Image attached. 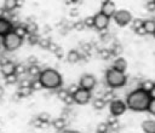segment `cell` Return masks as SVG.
Wrapping results in <instances>:
<instances>
[{
    "instance_id": "ab89813d",
    "label": "cell",
    "mask_w": 155,
    "mask_h": 133,
    "mask_svg": "<svg viewBox=\"0 0 155 133\" xmlns=\"http://www.w3.org/2000/svg\"><path fill=\"white\" fill-rule=\"evenodd\" d=\"M54 54H56L58 58H62V57H63V50H62L61 47H58V48H57V51L54 52Z\"/></svg>"
},
{
    "instance_id": "83f0119b",
    "label": "cell",
    "mask_w": 155,
    "mask_h": 133,
    "mask_svg": "<svg viewBox=\"0 0 155 133\" xmlns=\"http://www.w3.org/2000/svg\"><path fill=\"white\" fill-rule=\"evenodd\" d=\"M151 115L155 116V98H151L150 102H149V105H148V109H147Z\"/></svg>"
},
{
    "instance_id": "4dcf8cb0",
    "label": "cell",
    "mask_w": 155,
    "mask_h": 133,
    "mask_svg": "<svg viewBox=\"0 0 155 133\" xmlns=\"http://www.w3.org/2000/svg\"><path fill=\"white\" fill-rule=\"evenodd\" d=\"M142 25H143V21L139 19V18H137V19H134L133 23H132V29L136 30L137 28H139V27H142Z\"/></svg>"
},
{
    "instance_id": "7dc6e473",
    "label": "cell",
    "mask_w": 155,
    "mask_h": 133,
    "mask_svg": "<svg viewBox=\"0 0 155 133\" xmlns=\"http://www.w3.org/2000/svg\"><path fill=\"white\" fill-rule=\"evenodd\" d=\"M4 96V88L2 87H0V98Z\"/></svg>"
},
{
    "instance_id": "2e32d148",
    "label": "cell",
    "mask_w": 155,
    "mask_h": 133,
    "mask_svg": "<svg viewBox=\"0 0 155 133\" xmlns=\"http://www.w3.org/2000/svg\"><path fill=\"white\" fill-rule=\"evenodd\" d=\"M67 60L69 62V63H78L79 60H80V54H79V52L78 51H75V50H71V51H69L68 52V54H67Z\"/></svg>"
},
{
    "instance_id": "d4e9b609",
    "label": "cell",
    "mask_w": 155,
    "mask_h": 133,
    "mask_svg": "<svg viewBox=\"0 0 155 133\" xmlns=\"http://www.w3.org/2000/svg\"><path fill=\"white\" fill-rule=\"evenodd\" d=\"M13 31H15L17 35H19L21 37H23V39L28 35V33H27L25 28H24V27H19V25H18V27H16V28H13Z\"/></svg>"
},
{
    "instance_id": "3957f363",
    "label": "cell",
    "mask_w": 155,
    "mask_h": 133,
    "mask_svg": "<svg viewBox=\"0 0 155 133\" xmlns=\"http://www.w3.org/2000/svg\"><path fill=\"white\" fill-rule=\"evenodd\" d=\"M127 77L124 71H120L115 68H111L105 74V82L110 88H120L126 85Z\"/></svg>"
},
{
    "instance_id": "e575fe53",
    "label": "cell",
    "mask_w": 155,
    "mask_h": 133,
    "mask_svg": "<svg viewBox=\"0 0 155 133\" xmlns=\"http://www.w3.org/2000/svg\"><path fill=\"white\" fill-rule=\"evenodd\" d=\"M79 87H80L79 85H75V83H73V85H70V86L68 87V92H69L70 94H73V93H74V92H75V91L79 88Z\"/></svg>"
},
{
    "instance_id": "f35d334b",
    "label": "cell",
    "mask_w": 155,
    "mask_h": 133,
    "mask_svg": "<svg viewBox=\"0 0 155 133\" xmlns=\"http://www.w3.org/2000/svg\"><path fill=\"white\" fill-rule=\"evenodd\" d=\"M39 44H40V46H42V47L47 48V47H48V44H50V41H48V40H45V39H42V40H39Z\"/></svg>"
},
{
    "instance_id": "7402d4cb",
    "label": "cell",
    "mask_w": 155,
    "mask_h": 133,
    "mask_svg": "<svg viewBox=\"0 0 155 133\" xmlns=\"http://www.w3.org/2000/svg\"><path fill=\"white\" fill-rule=\"evenodd\" d=\"M105 100L103 99V98H96L94 100H93V108L94 109H97V110H102L104 106H105Z\"/></svg>"
},
{
    "instance_id": "8d00e7d4",
    "label": "cell",
    "mask_w": 155,
    "mask_h": 133,
    "mask_svg": "<svg viewBox=\"0 0 155 133\" xmlns=\"http://www.w3.org/2000/svg\"><path fill=\"white\" fill-rule=\"evenodd\" d=\"M57 48H58V46H57L56 44H53V42H50V44H48V47H47V50H50L51 52H53V53H54V52L57 51Z\"/></svg>"
},
{
    "instance_id": "484cf974",
    "label": "cell",
    "mask_w": 155,
    "mask_h": 133,
    "mask_svg": "<svg viewBox=\"0 0 155 133\" xmlns=\"http://www.w3.org/2000/svg\"><path fill=\"white\" fill-rule=\"evenodd\" d=\"M154 86H155V82H153V81H150V80H147V81H144V82L142 83V88L145 89V91H148V92H149Z\"/></svg>"
},
{
    "instance_id": "5bb4252c",
    "label": "cell",
    "mask_w": 155,
    "mask_h": 133,
    "mask_svg": "<svg viewBox=\"0 0 155 133\" xmlns=\"http://www.w3.org/2000/svg\"><path fill=\"white\" fill-rule=\"evenodd\" d=\"M113 68H115V69H117V70H120V71H125L126 70V68H127V62H126V59H124V58H116L115 60H114V63H113Z\"/></svg>"
},
{
    "instance_id": "836d02e7",
    "label": "cell",
    "mask_w": 155,
    "mask_h": 133,
    "mask_svg": "<svg viewBox=\"0 0 155 133\" xmlns=\"http://www.w3.org/2000/svg\"><path fill=\"white\" fill-rule=\"evenodd\" d=\"M84 24H85V27H88V28L93 27V16H92V17H87V18L84 21Z\"/></svg>"
},
{
    "instance_id": "d6986e66",
    "label": "cell",
    "mask_w": 155,
    "mask_h": 133,
    "mask_svg": "<svg viewBox=\"0 0 155 133\" xmlns=\"http://www.w3.org/2000/svg\"><path fill=\"white\" fill-rule=\"evenodd\" d=\"M27 73H28L30 76L35 77V76H39V75H40L41 70H40V68H39L38 64H31V65H29V68L27 69Z\"/></svg>"
},
{
    "instance_id": "c3c4849f",
    "label": "cell",
    "mask_w": 155,
    "mask_h": 133,
    "mask_svg": "<svg viewBox=\"0 0 155 133\" xmlns=\"http://www.w3.org/2000/svg\"><path fill=\"white\" fill-rule=\"evenodd\" d=\"M71 1H78V0H71Z\"/></svg>"
},
{
    "instance_id": "8fae6325",
    "label": "cell",
    "mask_w": 155,
    "mask_h": 133,
    "mask_svg": "<svg viewBox=\"0 0 155 133\" xmlns=\"http://www.w3.org/2000/svg\"><path fill=\"white\" fill-rule=\"evenodd\" d=\"M0 71L4 76H7L10 74H13L16 71V64L11 60H5V62H1V65H0Z\"/></svg>"
},
{
    "instance_id": "8992f818",
    "label": "cell",
    "mask_w": 155,
    "mask_h": 133,
    "mask_svg": "<svg viewBox=\"0 0 155 133\" xmlns=\"http://www.w3.org/2000/svg\"><path fill=\"white\" fill-rule=\"evenodd\" d=\"M73 98H74V103L79 104V105H85L90 102L91 99V91L85 89L82 87H79L74 93H73Z\"/></svg>"
},
{
    "instance_id": "7c38bea8",
    "label": "cell",
    "mask_w": 155,
    "mask_h": 133,
    "mask_svg": "<svg viewBox=\"0 0 155 133\" xmlns=\"http://www.w3.org/2000/svg\"><path fill=\"white\" fill-rule=\"evenodd\" d=\"M12 30H13V27L11 21L5 17H0V36H4Z\"/></svg>"
},
{
    "instance_id": "60d3db41",
    "label": "cell",
    "mask_w": 155,
    "mask_h": 133,
    "mask_svg": "<svg viewBox=\"0 0 155 133\" xmlns=\"http://www.w3.org/2000/svg\"><path fill=\"white\" fill-rule=\"evenodd\" d=\"M28 62L30 63L29 65H31V64H36V58H35V57H29V59H28Z\"/></svg>"
},
{
    "instance_id": "f6af8a7d",
    "label": "cell",
    "mask_w": 155,
    "mask_h": 133,
    "mask_svg": "<svg viewBox=\"0 0 155 133\" xmlns=\"http://www.w3.org/2000/svg\"><path fill=\"white\" fill-rule=\"evenodd\" d=\"M17 5L18 6H22L23 5V0H17Z\"/></svg>"
},
{
    "instance_id": "5b68a950",
    "label": "cell",
    "mask_w": 155,
    "mask_h": 133,
    "mask_svg": "<svg viewBox=\"0 0 155 133\" xmlns=\"http://www.w3.org/2000/svg\"><path fill=\"white\" fill-rule=\"evenodd\" d=\"M113 17H114L115 23L120 27H125L132 22V13L127 10H117L115 11Z\"/></svg>"
},
{
    "instance_id": "44dd1931",
    "label": "cell",
    "mask_w": 155,
    "mask_h": 133,
    "mask_svg": "<svg viewBox=\"0 0 155 133\" xmlns=\"http://www.w3.org/2000/svg\"><path fill=\"white\" fill-rule=\"evenodd\" d=\"M52 126H53L54 129H57V131H62V129L65 127V121H64V118H62V117L56 118V120H53Z\"/></svg>"
},
{
    "instance_id": "bcb514c9",
    "label": "cell",
    "mask_w": 155,
    "mask_h": 133,
    "mask_svg": "<svg viewBox=\"0 0 155 133\" xmlns=\"http://www.w3.org/2000/svg\"><path fill=\"white\" fill-rule=\"evenodd\" d=\"M4 11H5V10H4V7H2V8H0V17H4Z\"/></svg>"
},
{
    "instance_id": "ba28073f",
    "label": "cell",
    "mask_w": 155,
    "mask_h": 133,
    "mask_svg": "<svg viewBox=\"0 0 155 133\" xmlns=\"http://www.w3.org/2000/svg\"><path fill=\"white\" fill-rule=\"evenodd\" d=\"M109 18L110 17H108L107 15H104L102 12L94 15L93 16V27L98 30H104L109 25Z\"/></svg>"
},
{
    "instance_id": "277c9868",
    "label": "cell",
    "mask_w": 155,
    "mask_h": 133,
    "mask_svg": "<svg viewBox=\"0 0 155 133\" xmlns=\"http://www.w3.org/2000/svg\"><path fill=\"white\" fill-rule=\"evenodd\" d=\"M22 42H23V37L17 35L13 30L2 36V46L8 52H12V51H16L17 48H19Z\"/></svg>"
},
{
    "instance_id": "d6a6232c",
    "label": "cell",
    "mask_w": 155,
    "mask_h": 133,
    "mask_svg": "<svg viewBox=\"0 0 155 133\" xmlns=\"http://www.w3.org/2000/svg\"><path fill=\"white\" fill-rule=\"evenodd\" d=\"M17 75L19 74V75H22V74H24V73H27V69L21 64V65H16V71H15Z\"/></svg>"
},
{
    "instance_id": "9a60e30c",
    "label": "cell",
    "mask_w": 155,
    "mask_h": 133,
    "mask_svg": "<svg viewBox=\"0 0 155 133\" xmlns=\"http://www.w3.org/2000/svg\"><path fill=\"white\" fill-rule=\"evenodd\" d=\"M143 27L147 31V34H153L155 33V21L154 19H145L143 21Z\"/></svg>"
},
{
    "instance_id": "e0dca14e",
    "label": "cell",
    "mask_w": 155,
    "mask_h": 133,
    "mask_svg": "<svg viewBox=\"0 0 155 133\" xmlns=\"http://www.w3.org/2000/svg\"><path fill=\"white\" fill-rule=\"evenodd\" d=\"M4 10L6 11V12H11V11H13L15 8H17L18 7V5H17V0H4Z\"/></svg>"
},
{
    "instance_id": "ffe728a7",
    "label": "cell",
    "mask_w": 155,
    "mask_h": 133,
    "mask_svg": "<svg viewBox=\"0 0 155 133\" xmlns=\"http://www.w3.org/2000/svg\"><path fill=\"white\" fill-rule=\"evenodd\" d=\"M24 28H25L28 35H35L36 31H38V25H36V23H34V22L27 23V25H24Z\"/></svg>"
},
{
    "instance_id": "1f68e13d",
    "label": "cell",
    "mask_w": 155,
    "mask_h": 133,
    "mask_svg": "<svg viewBox=\"0 0 155 133\" xmlns=\"http://www.w3.org/2000/svg\"><path fill=\"white\" fill-rule=\"evenodd\" d=\"M68 94H69L68 89H59V91H58V98H59L61 100H64Z\"/></svg>"
},
{
    "instance_id": "ee69618b",
    "label": "cell",
    "mask_w": 155,
    "mask_h": 133,
    "mask_svg": "<svg viewBox=\"0 0 155 133\" xmlns=\"http://www.w3.org/2000/svg\"><path fill=\"white\" fill-rule=\"evenodd\" d=\"M78 13H79V12H78L76 10H71V11H70V16H71V17H75V16H78Z\"/></svg>"
},
{
    "instance_id": "9c48e42d",
    "label": "cell",
    "mask_w": 155,
    "mask_h": 133,
    "mask_svg": "<svg viewBox=\"0 0 155 133\" xmlns=\"http://www.w3.org/2000/svg\"><path fill=\"white\" fill-rule=\"evenodd\" d=\"M96 82H97V80H96V77H94L93 75H91V74H85V75H82V76L80 77V80H79V86L82 87V88H85V89L92 91V89L94 88V86H96Z\"/></svg>"
},
{
    "instance_id": "f1b7e54d",
    "label": "cell",
    "mask_w": 155,
    "mask_h": 133,
    "mask_svg": "<svg viewBox=\"0 0 155 133\" xmlns=\"http://www.w3.org/2000/svg\"><path fill=\"white\" fill-rule=\"evenodd\" d=\"M30 85H31V88H33V91H38V89H40V88H44L39 79H38V80H34V81H31V83H30Z\"/></svg>"
},
{
    "instance_id": "7a4b0ae2",
    "label": "cell",
    "mask_w": 155,
    "mask_h": 133,
    "mask_svg": "<svg viewBox=\"0 0 155 133\" xmlns=\"http://www.w3.org/2000/svg\"><path fill=\"white\" fill-rule=\"evenodd\" d=\"M39 80L44 88L47 89H58L62 86V76L61 74L52 68H46L41 70L39 75Z\"/></svg>"
},
{
    "instance_id": "7bdbcfd3",
    "label": "cell",
    "mask_w": 155,
    "mask_h": 133,
    "mask_svg": "<svg viewBox=\"0 0 155 133\" xmlns=\"http://www.w3.org/2000/svg\"><path fill=\"white\" fill-rule=\"evenodd\" d=\"M84 27H85L84 22H79V24H76V25H75V28H76V29H82Z\"/></svg>"
},
{
    "instance_id": "ac0fdd59",
    "label": "cell",
    "mask_w": 155,
    "mask_h": 133,
    "mask_svg": "<svg viewBox=\"0 0 155 133\" xmlns=\"http://www.w3.org/2000/svg\"><path fill=\"white\" fill-rule=\"evenodd\" d=\"M31 92H33V88H31V85H29V86H19L17 93H18L19 97L24 98V97H28Z\"/></svg>"
},
{
    "instance_id": "30bf717a",
    "label": "cell",
    "mask_w": 155,
    "mask_h": 133,
    "mask_svg": "<svg viewBox=\"0 0 155 133\" xmlns=\"http://www.w3.org/2000/svg\"><path fill=\"white\" fill-rule=\"evenodd\" d=\"M115 11H116L115 4L111 0H104V2L102 4V7H101V12L107 15L108 17H113Z\"/></svg>"
},
{
    "instance_id": "cb8c5ba5",
    "label": "cell",
    "mask_w": 155,
    "mask_h": 133,
    "mask_svg": "<svg viewBox=\"0 0 155 133\" xmlns=\"http://www.w3.org/2000/svg\"><path fill=\"white\" fill-rule=\"evenodd\" d=\"M38 120L41 122V123H48L50 120H51V115L48 112H41L39 116H38Z\"/></svg>"
},
{
    "instance_id": "603a6c76",
    "label": "cell",
    "mask_w": 155,
    "mask_h": 133,
    "mask_svg": "<svg viewBox=\"0 0 155 133\" xmlns=\"http://www.w3.org/2000/svg\"><path fill=\"white\" fill-rule=\"evenodd\" d=\"M17 80H18V75H17L16 73L10 74V75H7V76H5V82H6L7 85H13V83H16V82H17Z\"/></svg>"
},
{
    "instance_id": "4fadbf2b",
    "label": "cell",
    "mask_w": 155,
    "mask_h": 133,
    "mask_svg": "<svg viewBox=\"0 0 155 133\" xmlns=\"http://www.w3.org/2000/svg\"><path fill=\"white\" fill-rule=\"evenodd\" d=\"M142 131L144 133H155V121L154 120H145L142 123Z\"/></svg>"
},
{
    "instance_id": "52a82bcc",
    "label": "cell",
    "mask_w": 155,
    "mask_h": 133,
    "mask_svg": "<svg viewBox=\"0 0 155 133\" xmlns=\"http://www.w3.org/2000/svg\"><path fill=\"white\" fill-rule=\"evenodd\" d=\"M109 109H110L111 115H113L114 117H117V116H121V115L126 111L127 105H126L125 102H122V100H120V99H114V100L110 102Z\"/></svg>"
},
{
    "instance_id": "4316f807",
    "label": "cell",
    "mask_w": 155,
    "mask_h": 133,
    "mask_svg": "<svg viewBox=\"0 0 155 133\" xmlns=\"http://www.w3.org/2000/svg\"><path fill=\"white\" fill-rule=\"evenodd\" d=\"M108 131H109V125L108 123H101L97 127V132L98 133H107Z\"/></svg>"
},
{
    "instance_id": "b9f144b4",
    "label": "cell",
    "mask_w": 155,
    "mask_h": 133,
    "mask_svg": "<svg viewBox=\"0 0 155 133\" xmlns=\"http://www.w3.org/2000/svg\"><path fill=\"white\" fill-rule=\"evenodd\" d=\"M149 96H150V98H155V86L149 91Z\"/></svg>"
},
{
    "instance_id": "74e56055",
    "label": "cell",
    "mask_w": 155,
    "mask_h": 133,
    "mask_svg": "<svg viewBox=\"0 0 155 133\" xmlns=\"http://www.w3.org/2000/svg\"><path fill=\"white\" fill-rule=\"evenodd\" d=\"M134 31H136V34H138V35H144V34H147V31H145V29H144L143 25L139 27V28H137Z\"/></svg>"
},
{
    "instance_id": "6da1fadb",
    "label": "cell",
    "mask_w": 155,
    "mask_h": 133,
    "mask_svg": "<svg viewBox=\"0 0 155 133\" xmlns=\"http://www.w3.org/2000/svg\"><path fill=\"white\" fill-rule=\"evenodd\" d=\"M150 99L151 98L149 96V92L140 87L132 91L126 97V105L130 110L133 111H145L148 109Z\"/></svg>"
},
{
    "instance_id": "f546056e",
    "label": "cell",
    "mask_w": 155,
    "mask_h": 133,
    "mask_svg": "<svg viewBox=\"0 0 155 133\" xmlns=\"http://www.w3.org/2000/svg\"><path fill=\"white\" fill-rule=\"evenodd\" d=\"M103 99L105 100V103H109V102H111V100H114V99H115V97H114V93H113L111 91H107V93L104 94V97H103Z\"/></svg>"
},
{
    "instance_id": "d590c367",
    "label": "cell",
    "mask_w": 155,
    "mask_h": 133,
    "mask_svg": "<svg viewBox=\"0 0 155 133\" xmlns=\"http://www.w3.org/2000/svg\"><path fill=\"white\" fill-rule=\"evenodd\" d=\"M147 8L149 11H154L155 10V0H150L148 4H147Z\"/></svg>"
}]
</instances>
